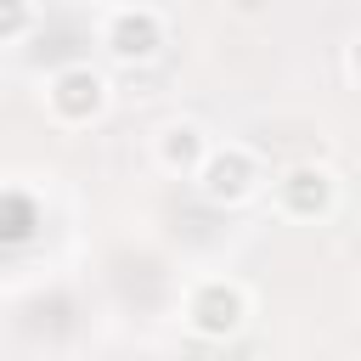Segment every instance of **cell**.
Masks as SVG:
<instances>
[{"instance_id": "obj_1", "label": "cell", "mask_w": 361, "mask_h": 361, "mask_svg": "<svg viewBox=\"0 0 361 361\" xmlns=\"http://www.w3.org/2000/svg\"><path fill=\"white\" fill-rule=\"evenodd\" d=\"M113 45H118L124 56H147V51H152V23H147V17H124V23L113 28Z\"/></svg>"}, {"instance_id": "obj_2", "label": "cell", "mask_w": 361, "mask_h": 361, "mask_svg": "<svg viewBox=\"0 0 361 361\" xmlns=\"http://www.w3.org/2000/svg\"><path fill=\"white\" fill-rule=\"evenodd\" d=\"M209 175H214V180H209V192H226V197H237V192H243V158H231V164H214Z\"/></svg>"}, {"instance_id": "obj_3", "label": "cell", "mask_w": 361, "mask_h": 361, "mask_svg": "<svg viewBox=\"0 0 361 361\" xmlns=\"http://www.w3.org/2000/svg\"><path fill=\"white\" fill-rule=\"evenodd\" d=\"M17 17H23V6H17V0H0V28H11Z\"/></svg>"}]
</instances>
